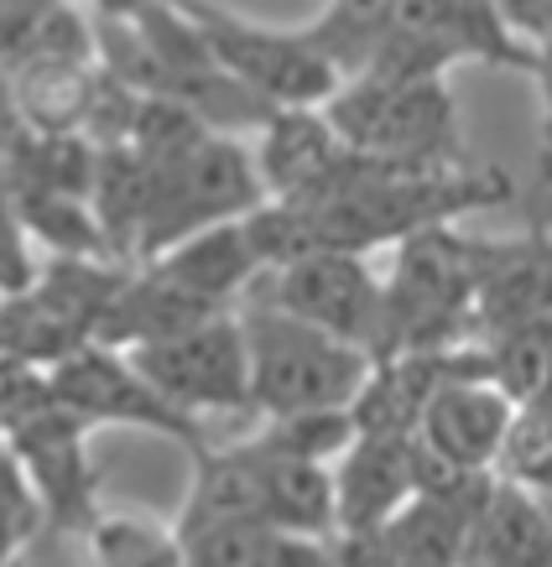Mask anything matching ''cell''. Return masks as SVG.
Returning <instances> with one entry per match:
<instances>
[{"instance_id": "obj_1", "label": "cell", "mask_w": 552, "mask_h": 567, "mask_svg": "<svg viewBox=\"0 0 552 567\" xmlns=\"http://www.w3.org/2000/svg\"><path fill=\"white\" fill-rule=\"evenodd\" d=\"M517 198L511 177L469 162H386V156L349 152L334 177L297 193L287 204L308 229V245L334 250H380L401 245L417 229L459 224L469 214H490Z\"/></svg>"}, {"instance_id": "obj_2", "label": "cell", "mask_w": 552, "mask_h": 567, "mask_svg": "<svg viewBox=\"0 0 552 567\" xmlns=\"http://www.w3.org/2000/svg\"><path fill=\"white\" fill-rule=\"evenodd\" d=\"M241 323L251 344V401L260 416L345 412L376 364L370 349L318 323H303L266 297H245Z\"/></svg>"}, {"instance_id": "obj_3", "label": "cell", "mask_w": 552, "mask_h": 567, "mask_svg": "<svg viewBox=\"0 0 552 567\" xmlns=\"http://www.w3.org/2000/svg\"><path fill=\"white\" fill-rule=\"evenodd\" d=\"M490 240L459 224H432L397 245L386 276V339L380 354L401 349H453L474 339V292L484 276ZM376 354V360H380Z\"/></svg>"}, {"instance_id": "obj_4", "label": "cell", "mask_w": 552, "mask_h": 567, "mask_svg": "<svg viewBox=\"0 0 552 567\" xmlns=\"http://www.w3.org/2000/svg\"><path fill=\"white\" fill-rule=\"evenodd\" d=\"M349 152L386 162H464L459 104L449 73L397 79V73H355L324 100Z\"/></svg>"}, {"instance_id": "obj_5", "label": "cell", "mask_w": 552, "mask_h": 567, "mask_svg": "<svg viewBox=\"0 0 552 567\" xmlns=\"http://www.w3.org/2000/svg\"><path fill=\"white\" fill-rule=\"evenodd\" d=\"M260 198H266V183H260L256 152L241 146V136H229V131H208L167 167H152V214L141 229L136 266L162 256L167 245L188 240L193 229L245 219Z\"/></svg>"}, {"instance_id": "obj_6", "label": "cell", "mask_w": 552, "mask_h": 567, "mask_svg": "<svg viewBox=\"0 0 552 567\" xmlns=\"http://www.w3.org/2000/svg\"><path fill=\"white\" fill-rule=\"evenodd\" d=\"M177 6L198 21L219 69L235 73L266 104H324L345 84V73L324 58L308 27H256L214 0H177Z\"/></svg>"}, {"instance_id": "obj_7", "label": "cell", "mask_w": 552, "mask_h": 567, "mask_svg": "<svg viewBox=\"0 0 552 567\" xmlns=\"http://www.w3.org/2000/svg\"><path fill=\"white\" fill-rule=\"evenodd\" d=\"M245 297H266V302L287 308L303 323H318L328 333L349 339V344L380 354V339H386V276H376L370 256H360V250H334V245L303 250V256L260 271V281Z\"/></svg>"}, {"instance_id": "obj_8", "label": "cell", "mask_w": 552, "mask_h": 567, "mask_svg": "<svg viewBox=\"0 0 552 567\" xmlns=\"http://www.w3.org/2000/svg\"><path fill=\"white\" fill-rule=\"evenodd\" d=\"M52 391H58L63 406L84 416L89 427H141L156 432V437H173L188 453H198L208 443L204 416L183 412L173 395L131 360V349L89 339L69 360L52 364Z\"/></svg>"}, {"instance_id": "obj_9", "label": "cell", "mask_w": 552, "mask_h": 567, "mask_svg": "<svg viewBox=\"0 0 552 567\" xmlns=\"http://www.w3.org/2000/svg\"><path fill=\"white\" fill-rule=\"evenodd\" d=\"M131 360L193 416L256 412V401H251V344H245L241 312H214V318L183 328L173 339L131 349Z\"/></svg>"}, {"instance_id": "obj_10", "label": "cell", "mask_w": 552, "mask_h": 567, "mask_svg": "<svg viewBox=\"0 0 552 567\" xmlns=\"http://www.w3.org/2000/svg\"><path fill=\"white\" fill-rule=\"evenodd\" d=\"M490 474H453V480L422 484L401 511L380 520L376 532L334 536V563H386V567L464 563L469 520H474V505H480Z\"/></svg>"}, {"instance_id": "obj_11", "label": "cell", "mask_w": 552, "mask_h": 567, "mask_svg": "<svg viewBox=\"0 0 552 567\" xmlns=\"http://www.w3.org/2000/svg\"><path fill=\"white\" fill-rule=\"evenodd\" d=\"M89 422L63 401H48L42 412H32L27 422L11 427V453L27 468L48 532L58 536H84L94 532L100 511V468L89 458Z\"/></svg>"}, {"instance_id": "obj_12", "label": "cell", "mask_w": 552, "mask_h": 567, "mask_svg": "<svg viewBox=\"0 0 552 567\" xmlns=\"http://www.w3.org/2000/svg\"><path fill=\"white\" fill-rule=\"evenodd\" d=\"M511 412H517V401L495 380L453 370L428 395L422 422H417V443L428 447V458L438 468H449V474H490L501 464Z\"/></svg>"}, {"instance_id": "obj_13", "label": "cell", "mask_w": 552, "mask_h": 567, "mask_svg": "<svg viewBox=\"0 0 552 567\" xmlns=\"http://www.w3.org/2000/svg\"><path fill=\"white\" fill-rule=\"evenodd\" d=\"M417 489H422V443H417V432L355 427L349 447L334 458V511H339V532L334 536L376 532L380 520L401 511Z\"/></svg>"}, {"instance_id": "obj_14", "label": "cell", "mask_w": 552, "mask_h": 567, "mask_svg": "<svg viewBox=\"0 0 552 567\" xmlns=\"http://www.w3.org/2000/svg\"><path fill=\"white\" fill-rule=\"evenodd\" d=\"M552 318V235L532 219L521 240H490L484 276L474 292V339H495L505 328Z\"/></svg>"}, {"instance_id": "obj_15", "label": "cell", "mask_w": 552, "mask_h": 567, "mask_svg": "<svg viewBox=\"0 0 552 567\" xmlns=\"http://www.w3.org/2000/svg\"><path fill=\"white\" fill-rule=\"evenodd\" d=\"M345 156L349 146L324 104H276L256 131V167L266 198H297L318 188Z\"/></svg>"}, {"instance_id": "obj_16", "label": "cell", "mask_w": 552, "mask_h": 567, "mask_svg": "<svg viewBox=\"0 0 552 567\" xmlns=\"http://www.w3.org/2000/svg\"><path fill=\"white\" fill-rule=\"evenodd\" d=\"M464 563L474 567H552V526L542 495L527 484L490 474L474 520H469Z\"/></svg>"}, {"instance_id": "obj_17", "label": "cell", "mask_w": 552, "mask_h": 567, "mask_svg": "<svg viewBox=\"0 0 552 567\" xmlns=\"http://www.w3.org/2000/svg\"><path fill=\"white\" fill-rule=\"evenodd\" d=\"M183 557L193 567H328L334 542L308 532H287L266 516H219L204 526H188Z\"/></svg>"}, {"instance_id": "obj_18", "label": "cell", "mask_w": 552, "mask_h": 567, "mask_svg": "<svg viewBox=\"0 0 552 567\" xmlns=\"http://www.w3.org/2000/svg\"><path fill=\"white\" fill-rule=\"evenodd\" d=\"M152 266H162L167 276H177L183 287H193L208 302H245V292L260 281L266 260H260L256 240L245 219H225V224H208V229H193L188 240L167 245L162 256H152Z\"/></svg>"}, {"instance_id": "obj_19", "label": "cell", "mask_w": 552, "mask_h": 567, "mask_svg": "<svg viewBox=\"0 0 552 567\" xmlns=\"http://www.w3.org/2000/svg\"><path fill=\"white\" fill-rule=\"evenodd\" d=\"M241 447L256 458L260 474V516L287 526V532H308V536H328L339 532V511H334V464L318 458H272L241 437Z\"/></svg>"}, {"instance_id": "obj_20", "label": "cell", "mask_w": 552, "mask_h": 567, "mask_svg": "<svg viewBox=\"0 0 552 567\" xmlns=\"http://www.w3.org/2000/svg\"><path fill=\"white\" fill-rule=\"evenodd\" d=\"M79 344H89V328L69 308H58L42 287L0 292V360L17 364H58Z\"/></svg>"}, {"instance_id": "obj_21", "label": "cell", "mask_w": 552, "mask_h": 567, "mask_svg": "<svg viewBox=\"0 0 552 567\" xmlns=\"http://www.w3.org/2000/svg\"><path fill=\"white\" fill-rule=\"evenodd\" d=\"M94 73H100V63H79V58H21L11 79H17L21 110H27L37 136L84 131Z\"/></svg>"}, {"instance_id": "obj_22", "label": "cell", "mask_w": 552, "mask_h": 567, "mask_svg": "<svg viewBox=\"0 0 552 567\" xmlns=\"http://www.w3.org/2000/svg\"><path fill=\"white\" fill-rule=\"evenodd\" d=\"M397 6L401 0H328L318 21L308 27V37L324 48V58L334 69L355 79L380 58L386 37L397 27Z\"/></svg>"}, {"instance_id": "obj_23", "label": "cell", "mask_w": 552, "mask_h": 567, "mask_svg": "<svg viewBox=\"0 0 552 567\" xmlns=\"http://www.w3.org/2000/svg\"><path fill=\"white\" fill-rule=\"evenodd\" d=\"M89 551H94V563H104V567H177V563H188L177 526H156V520H141V516H115V511H104V516L94 520Z\"/></svg>"}, {"instance_id": "obj_24", "label": "cell", "mask_w": 552, "mask_h": 567, "mask_svg": "<svg viewBox=\"0 0 552 567\" xmlns=\"http://www.w3.org/2000/svg\"><path fill=\"white\" fill-rule=\"evenodd\" d=\"M495 474L527 484V489H552V380L527 401H517Z\"/></svg>"}, {"instance_id": "obj_25", "label": "cell", "mask_w": 552, "mask_h": 567, "mask_svg": "<svg viewBox=\"0 0 552 567\" xmlns=\"http://www.w3.org/2000/svg\"><path fill=\"white\" fill-rule=\"evenodd\" d=\"M21 219L17 214H0V292H21V287H32L37 281V266L27 256V245H21Z\"/></svg>"}, {"instance_id": "obj_26", "label": "cell", "mask_w": 552, "mask_h": 567, "mask_svg": "<svg viewBox=\"0 0 552 567\" xmlns=\"http://www.w3.org/2000/svg\"><path fill=\"white\" fill-rule=\"evenodd\" d=\"M532 79L542 84V146H536V204L552 198V42L536 48Z\"/></svg>"}, {"instance_id": "obj_27", "label": "cell", "mask_w": 552, "mask_h": 567, "mask_svg": "<svg viewBox=\"0 0 552 567\" xmlns=\"http://www.w3.org/2000/svg\"><path fill=\"white\" fill-rule=\"evenodd\" d=\"M495 11L527 48H548L552 42V0H495Z\"/></svg>"}, {"instance_id": "obj_28", "label": "cell", "mask_w": 552, "mask_h": 567, "mask_svg": "<svg viewBox=\"0 0 552 567\" xmlns=\"http://www.w3.org/2000/svg\"><path fill=\"white\" fill-rule=\"evenodd\" d=\"M32 136L37 131H32V121H27V110H21L17 79H11V69H0V162H11Z\"/></svg>"}, {"instance_id": "obj_29", "label": "cell", "mask_w": 552, "mask_h": 567, "mask_svg": "<svg viewBox=\"0 0 552 567\" xmlns=\"http://www.w3.org/2000/svg\"><path fill=\"white\" fill-rule=\"evenodd\" d=\"M94 6V17H104V21H131V17H141L146 6H156V0H89Z\"/></svg>"}, {"instance_id": "obj_30", "label": "cell", "mask_w": 552, "mask_h": 567, "mask_svg": "<svg viewBox=\"0 0 552 567\" xmlns=\"http://www.w3.org/2000/svg\"><path fill=\"white\" fill-rule=\"evenodd\" d=\"M6 458H11V432L0 427V464H6Z\"/></svg>"}, {"instance_id": "obj_31", "label": "cell", "mask_w": 552, "mask_h": 567, "mask_svg": "<svg viewBox=\"0 0 552 567\" xmlns=\"http://www.w3.org/2000/svg\"><path fill=\"white\" fill-rule=\"evenodd\" d=\"M542 495V511H548V526H552V489H536Z\"/></svg>"}, {"instance_id": "obj_32", "label": "cell", "mask_w": 552, "mask_h": 567, "mask_svg": "<svg viewBox=\"0 0 552 567\" xmlns=\"http://www.w3.org/2000/svg\"><path fill=\"white\" fill-rule=\"evenodd\" d=\"M11 370H17V360H0V385H6V375H11Z\"/></svg>"}]
</instances>
